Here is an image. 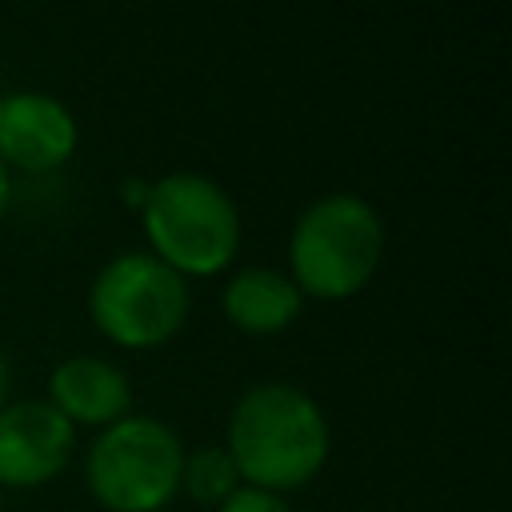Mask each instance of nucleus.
<instances>
[{
  "mask_svg": "<svg viewBox=\"0 0 512 512\" xmlns=\"http://www.w3.org/2000/svg\"><path fill=\"white\" fill-rule=\"evenodd\" d=\"M76 148L72 112L48 92H12L0 100V160L24 172L60 168Z\"/></svg>",
  "mask_w": 512,
  "mask_h": 512,
  "instance_id": "0eeeda50",
  "label": "nucleus"
},
{
  "mask_svg": "<svg viewBox=\"0 0 512 512\" xmlns=\"http://www.w3.org/2000/svg\"><path fill=\"white\" fill-rule=\"evenodd\" d=\"M180 488H188V496H192L196 504L220 508V504L240 488V472H236L228 448H220V444H204V448H196L192 456H184Z\"/></svg>",
  "mask_w": 512,
  "mask_h": 512,
  "instance_id": "9d476101",
  "label": "nucleus"
},
{
  "mask_svg": "<svg viewBox=\"0 0 512 512\" xmlns=\"http://www.w3.org/2000/svg\"><path fill=\"white\" fill-rule=\"evenodd\" d=\"M384 256V224L376 208L352 192L316 200L292 228L288 260L300 296L344 300L360 292Z\"/></svg>",
  "mask_w": 512,
  "mask_h": 512,
  "instance_id": "f03ea898",
  "label": "nucleus"
},
{
  "mask_svg": "<svg viewBox=\"0 0 512 512\" xmlns=\"http://www.w3.org/2000/svg\"><path fill=\"white\" fill-rule=\"evenodd\" d=\"M144 232L152 256L176 276L220 272L240 244V216L228 192L196 172H172L144 196Z\"/></svg>",
  "mask_w": 512,
  "mask_h": 512,
  "instance_id": "7ed1b4c3",
  "label": "nucleus"
},
{
  "mask_svg": "<svg viewBox=\"0 0 512 512\" xmlns=\"http://www.w3.org/2000/svg\"><path fill=\"white\" fill-rule=\"evenodd\" d=\"M4 208H8V168L0 160V216H4Z\"/></svg>",
  "mask_w": 512,
  "mask_h": 512,
  "instance_id": "f8f14e48",
  "label": "nucleus"
},
{
  "mask_svg": "<svg viewBox=\"0 0 512 512\" xmlns=\"http://www.w3.org/2000/svg\"><path fill=\"white\" fill-rule=\"evenodd\" d=\"M72 456V424L44 400L0 408V484L36 488Z\"/></svg>",
  "mask_w": 512,
  "mask_h": 512,
  "instance_id": "423d86ee",
  "label": "nucleus"
},
{
  "mask_svg": "<svg viewBox=\"0 0 512 512\" xmlns=\"http://www.w3.org/2000/svg\"><path fill=\"white\" fill-rule=\"evenodd\" d=\"M184 448L152 416L108 424L88 452V488L108 512H156L180 488Z\"/></svg>",
  "mask_w": 512,
  "mask_h": 512,
  "instance_id": "20e7f679",
  "label": "nucleus"
},
{
  "mask_svg": "<svg viewBox=\"0 0 512 512\" xmlns=\"http://www.w3.org/2000/svg\"><path fill=\"white\" fill-rule=\"evenodd\" d=\"M300 300L304 296L292 284V276H284L276 268H244L224 288V316L240 332L268 336V332H280L296 320Z\"/></svg>",
  "mask_w": 512,
  "mask_h": 512,
  "instance_id": "1a4fd4ad",
  "label": "nucleus"
},
{
  "mask_svg": "<svg viewBox=\"0 0 512 512\" xmlns=\"http://www.w3.org/2000/svg\"><path fill=\"white\" fill-rule=\"evenodd\" d=\"M48 392H52V408L68 420V424H116L124 420L128 404H132V388H128V376L100 360V356H72L64 364H56L52 380H48Z\"/></svg>",
  "mask_w": 512,
  "mask_h": 512,
  "instance_id": "6e6552de",
  "label": "nucleus"
},
{
  "mask_svg": "<svg viewBox=\"0 0 512 512\" xmlns=\"http://www.w3.org/2000/svg\"><path fill=\"white\" fill-rule=\"evenodd\" d=\"M4 388H8V368H4V356H0V408H4Z\"/></svg>",
  "mask_w": 512,
  "mask_h": 512,
  "instance_id": "ddd939ff",
  "label": "nucleus"
},
{
  "mask_svg": "<svg viewBox=\"0 0 512 512\" xmlns=\"http://www.w3.org/2000/svg\"><path fill=\"white\" fill-rule=\"evenodd\" d=\"M216 512H292L288 504H284V496H276V492H264V488H236Z\"/></svg>",
  "mask_w": 512,
  "mask_h": 512,
  "instance_id": "9b49d317",
  "label": "nucleus"
},
{
  "mask_svg": "<svg viewBox=\"0 0 512 512\" xmlns=\"http://www.w3.org/2000/svg\"><path fill=\"white\" fill-rule=\"evenodd\" d=\"M228 456L248 488H304L328 460V420L296 384H256L228 420Z\"/></svg>",
  "mask_w": 512,
  "mask_h": 512,
  "instance_id": "f257e3e1",
  "label": "nucleus"
},
{
  "mask_svg": "<svg viewBox=\"0 0 512 512\" xmlns=\"http://www.w3.org/2000/svg\"><path fill=\"white\" fill-rule=\"evenodd\" d=\"M92 324L124 348H156L188 316V284L152 252H128L100 268L88 292Z\"/></svg>",
  "mask_w": 512,
  "mask_h": 512,
  "instance_id": "39448f33",
  "label": "nucleus"
}]
</instances>
